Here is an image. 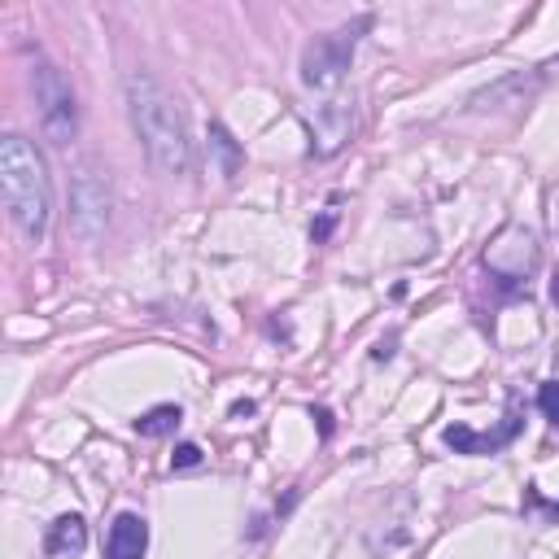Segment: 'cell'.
<instances>
[{
	"label": "cell",
	"mask_w": 559,
	"mask_h": 559,
	"mask_svg": "<svg viewBox=\"0 0 559 559\" xmlns=\"http://www.w3.org/2000/svg\"><path fill=\"white\" fill-rule=\"evenodd\" d=\"M311 415H315V420H319V433L328 437V433H332V415H328L324 407H319V411H311Z\"/></svg>",
	"instance_id": "16"
},
{
	"label": "cell",
	"mask_w": 559,
	"mask_h": 559,
	"mask_svg": "<svg viewBox=\"0 0 559 559\" xmlns=\"http://www.w3.org/2000/svg\"><path fill=\"white\" fill-rule=\"evenodd\" d=\"M180 420H184V411L171 407V402H162V407H153V411L140 415L136 433L140 437H166V433H175V428H180Z\"/></svg>",
	"instance_id": "12"
},
{
	"label": "cell",
	"mask_w": 559,
	"mask_h": 559,
	"mask_svg": "<svg viewBox=\"0 0 559 559\" xmlns=\"http://www.w3.org/2000/svg\"><path fill=\"white\" fill-rule=\"evenodd\" d=\"M372 27V18H359L354 27H337L328 35H315L302 49V83L306 88H328L350 70L354 49H359V31Z\"/></svg>",
	"instance_id": "4"
},
{
	"label": "cell",
	"mask_w": 559,
	"mask_h": 559,
	"mask_svg": "<svg viewBox=\"0 0 559 559\" xmlns=\"http://www.w3.org/2000/svg\"><path fill=\"white\" fill-rule=\"evenodd\" d=\"M70 228L79 241H97L110 228V180L97 162H79L70 175Z\"/></svg>",
	"instance_id": "5"
},
{
	"label": "cell",
	"mask_w": 559,
	"mask_h": 559,
	"mask_svg": "<svg viewBox=\"0 0 559 559\" xmlns=\"http://www.w3.org/2000/svg\"><path fill=\"white\" fill-rule=\"evenodd\" d=\"M332 223H337V210H328V214H324V219H319V223H315V228H311V236H315V245H319V241H328V232H332Z\"/></svg>",
	"instance_id": "15"
},
{
	"label": "cell",
	"mask_w": 559,
	"mask_h": 559,
	"mask_svg": "<svg viewBox=\"0 0 559 559\" xmlns=\"http://www.w3.org/2000/svg\"><path fill=\"white\" fill-rule=\"evenodd\" d=\"M551 302L559 306V271H555V276H551Z\"/></svg>",
	"instance_id": "18"
},
{
	"label": "cell",
	"mask_w": 559,
	"mask_h": 559,
	"mask_svg": "<svg viewBox=\"0 0 559 559\" xmlns=\"http://www.w3.org/2000/svg\"><path fill=\"white\" fill-rule=\"evenodd\" d=\"M542 88V70H516V75L481 88L477 97L468 101L472 114H490V110H516V105H529V97Z\"/></svg>",
	"instance_id": "6"
},
{
	"label": "cell",
	"mask_w": 559,
	"mask_h": 559,
	"mask_svg": "<svg viewBox=\"0 0 559 559\" xmlns=\"http://www.w3.org/2000/svg\"><path fill=\"white\" fill-rule=\"evenodd\" d=\"M516 433H520V411H516V398H511V411H507L498 433H472L468 424H450L442 433V442L455 450V455H498L503 446L516 442Z\"/></svg>",
	"instance_id": "7"
},
{
	"label": "cell",
	"mask_w": 559,
	"mask_h": 559,
	"mask_svg": "<svg viewBox=\"0 0 559 559\" xmlns=\"http://www.w3.org/2000/svg\"><path fill=\"white\" fill-rule=\"evenodd\" d=\"M31 92H35V114H40V127H44V136H49V145L66 149L70 140L79 136V101H75V88H70L66 70L57 66L53 57L35 53Z\"/></svg>",
	"instance_id": "3"
},
{
	"label": "cell",
	"mask_w": 559,
	"mask_h": 559,
	"mask_svg": "<svg viewBox=\"0 0 559 559\" xmlns=\"http://www.w3.org/2000/svg\"><path fill=\"white\" fill-rule=\"evenodd\" d=\"M201 446L197 442H184V446H175V455H171V468L175 472H188V468H201Z\"/></svg>",
	"instance_id": "14"
},
{
	"label": "cell",
	"mask_w": 559,
	"mask_h": 559,
	"mask_svg": "<svg viewBox=\"0 0 559 559\" xmlns=\"http://www.w3.org/2000/svg\"><path fill=\"white\" fill-rule=\"evenodd\" d=\"M350 136H354V105H346V101L319 105V114L311 118V153L332 158L337 149H346Z\"/></svg>",
	"instance_id": "8"
},
{
	"label": "cell",
	"mask_w": 559,
	"mask_h": 559,
	"mask_svg": "<svg viewBox=\"0 0 559 559\" xmlns=\"http://www.w3.org/2000/svg\"><path fill=\"white\" fill-rule=\"evenodd\" d=\"M0 188H5V210L14 228L40 241L53 223V180L44 153L18 132L0 140Z\"/></svg>",
	"instance_id": "2"
},
{
	"label": "cell",
	"mask_w": 559,
	"mask_h": 559,
	"mask_svg": "<svg viewBox=\"0 0 559 559\" xmlns=\"http://www.w3.org/2000/svg\"><path fill=\"white\" fill-rule=\"evenodd\" d=\"M210 153H214V162H219V175H223V180H236V175H241L245 153H241V145H236L232 132H228L223 123H210Z\"/></svg>",
	"instance_id": "11"
},
{
	"label": "cell",
	"mask_w": 559,
	"mask_h": 559,
	"mask_svg": "<svg viewBox=\"0 0 559 559\" xmlns=\"http://www.w3.org/2000/svg\"><path fill=\"white\" fill-rule=\"evenodd\" d=\"M538 407H542L546 420L559 428V380H546V385L538 389Z\"/></svg>",
	"instance_id": "13"
},
{
	"label": "cell",
	"mask_w": 559,
	"mask_h": 559,
	"mask_svg": "<svg viewBox=\"0 0 559 559\" xmlns=\"http://www.w3.org/2000/svg\"><path fill=\"white\" fill-rule=\"evenodd\" d=\"M149 551V525L136 511H123V516L110 525V538H105V559H145Z\"/></svg>",
	"instance_id": "9"
},
{
	"label": "cell",
	"mask_w": 559,
	"mask_h": 559,
	"mask_svg": "<svg viewBox=\"0 0 559 559\" xmlns=\"http://www.w3.org/2000/svg\"><path fill=\"white\" fill-rule=\"evenodd\" d=\"M123 92H127V114H132V127L145 145L153 171L162 175H184L193 153H188V136H184V114L175 97L162 88L149 70H132L123 79Z\"/></svg>",
	"instance_id": "1"
},
{
	"label": "cell",
	"mask_w": 559,
	"mask_h": 559,
	"mask_svg": "<svg viewBox=\"0 0 559 559\" xmlns=\"http://www.w3.org/2000/svg\"><path fill=\"white\" fill-rule=\"evenodd\" d=\"M232 415H254V402H249V398H245V402H236Z\"/></svg>",
	"instance_id": "17"
},
{
	"label": "cell",
	"mask_w": 559,
	"mask_h": 559,
	"mask_svg": "<svg viewBox=\"0 0 559 559\" xmlns=\"http://www.w3.org/2000/svg\"><path fill=\"white\" fill-rule=\"evenodd\" d=\"M83 546H88V525H83V516H75V511H66V516H57L49 525L44 551L53 559H70V555H79Z\"/></svg>",
	"instance_id": "10"
}]
</instances>
